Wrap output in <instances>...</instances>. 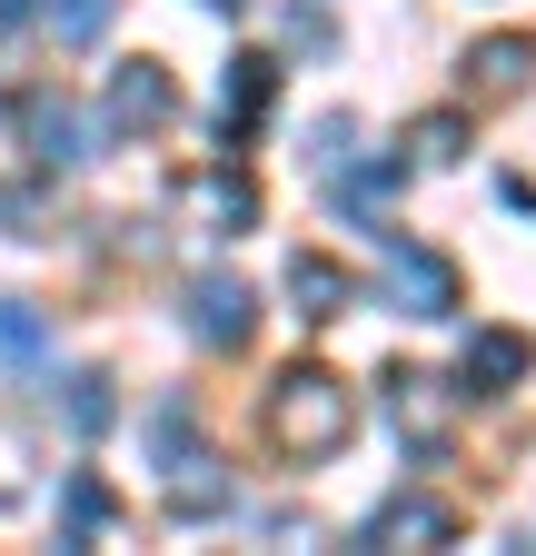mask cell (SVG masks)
Returning <instances> with one entry per match:
<instances>
[{"label": "cell", "mask_w": 536, "mask_h": 556, "mask_svg": "<svg viewBox=\"0 0 536 556\" xmlns=\"http://www.w3.org/2000/svg\"><path fill=\"white\" fill-rule=\"evenodd\" d=\"M0 21H30V0H0Z\"/></svg>", "instance_id": "cell-23"}, {"label": "cell", "mask_w": 536, "mask_h": 556, "mask_svg": "<svg viewBox=\"0 0 536 556\" xmlns=\"http://www.w3.org/2000/svg\"><path fill=\"white\" fill-rule=\"evenodd\" d=\"M526 368H536V348L516 328H477V338H467V388H477V397H507Z\"/></svg>", "instance_id": "cell-11"}, {"label": "cell", "mask_w": 536, "mask_h": 556, "mask_svg": "<svg viewBox=\"0 0 536 556\" xmlns=\"http://www.w3.org/2000/svg\"><path fill=\"white\" fill-rule=\"evenodd\" d=\"M526 80H536V40L497 30V40H477V50H467V100H516Z\"/></svg>", "instance_id": "cell-9"}, {"label": "cell", "mask_w": 536, "mask_h": 556, "mask_svg": "<svg viewBox=\"0 0 536 556\" xmlns=\"http://www.w3.org/2000/svg\"><path fill=\"white\" fill-rule=\"evenodd\" d=\"M289 40H298V50H328L339 30H328V11H289Z\"/></svg>", "instance_id": "cell-22"}, {"label": "cell", "mask_w": 536, "mask_h": 556, "mask_svg": "<svg viewBox=\"0 0 536 556\" xmlns=\"http://www.w3.org/2000/svg\"><path fill=\"white\" fill-rule=\"evenodd\" d=\"M368 546H397V556L457 546V507L447 497H387V507H368Z\"/></svg>", "instance_id": "cell-7"}, {"label": "cell", "mask_w": 536, "mask_h": 556, "mask_svg": "<svg viewBox=\"0 0 536 556\" xmlns=\"http://www.w3.org/2000/svg\"><path fill=\"white\" fill-rule=\"evenodd\" d=\"M30 11L60 30V50H100L110 21H119V0H30Z\"/></svg>", "instance_id": "cell-12"}, {"label": "cell", "mask_w": 536, "mask_h": 556, "mask_svg": "<svg viewBox=\"0 0 536 556\" xmlns=\"http://www.w3.org/2000/svg\"><path fill=\"white\" fill-rule=\"evenodd\" d=\"M0 358H40V308L30 299H0Z\"/></svg>", "instance_id": "cell-18"}, {"label": "cell", "mask_w": 536, "mask_h": 556, "mask_svg": "<svg viewBox=\"0 0 536 556\" xmlns=\"http://www.w3.org/2000/svg\"><path fill=\"white\" fill-rule=\"evenodd\" d=\"M397 189H408V160H387V169H348V179H339V199H348V208H387Z\"/></svg>", "instance_id": "cell-17"}, {"label": "cell", "mask_w": 536, "mask_h": 556, "mask_svg": "<svg viewBox=\"0 0 536 556\" xmlns=\"http://www.w3.org/2000/svg\"><path fill=\"white\" fill-rule=\"evenodd\" d=\"M189 208H199L219 239H239V229H258V179H248L239 160H229V169H199V179H189Z\"/></svg>", "instance_id": "cell-10"}, {"label": "cell", "mask_w": 536, "mask_h": 556, "mask_svg": "<svg viewBox=\"0 0 536 556\" xmlns=\"http://www.w3.org/2000/svg\"><path fill=\"white\" fill-rule=\"evenodd\" d=\"M268 90H279V60H258V50H248V60L229 70V139H248V129H258Z\"/></svg>", "instance_id": "cell-13"}, {"label": "cell", "mask_w": 536, "mask_h": 556, "mask_svg": "<svg viewBox=\"0 0 536 556\" xmlns=\"http://www.w3.org/2000/svg\"><path fill=\"white\" fill-rule=\"evenodd\" d=\"M21 150H30V169H80L90 160V129H80V100L71 90H21Z\"/></svg>", "instance_id": "cell-4"}, {"label": "cell", "mask_w": 536, "mask_h": 556, "mask_svg": "<svg viewBox=\"0 0 536 556\" xmlns=\"http://www.w3.org/2000/svg\"><path fill=\"white\" fill-rule=\"evenodd\" d=\"M189 338L219 348V358H229V348H248V338H258V289H248V278H229V268L189 278Z\"/></svg>", "instance_id": "cell-6"}, {"label": "cell", "mask_w": 536, "mask_h": 556, "mask_svg": "<svg viewBox=\"0 0 536 556\" xmlns=\"http://www.w3.org/2000/svg\"><path fill=\"white\" fill-rule=\"evenodd\" d=\"M358 438V388L339 368H279L268 378V447L318 467V457H339Z\"/></svg>", "instance_id": "cell-1"}, {"label": "cell", "mask_w": 536, "mask_h": 556, "mask_svg": "<svg viewBox=\"0 0 536 556\" xmlns=\"http://www.w3.org/2000/svg\"><path fill=\"white\" fill-rule=\"evenodd\" d=\"M110 417H119V397H110V378H100V368H80V378H71V428H80V438H100V428H110Z\"/></svg>", "instance_id": "cell-15"}, {"label": "cell", "mask_w": 536, "mask_h": 556, "mask_svg": "<svg viewBox=\"0 0 536 556\" xmlns=\"http://www.w3.org/2000/svg\"><path fill=\"white\" fill-rule=\"evenodd\" d=\"M21 457H30V438H21V428H0V497H21V486H30Z\"/></svg>", "instance_id": "cell-20"}, {"label": "cell", "mask_w": 536, "mask_h": 556, "mask_svg": "<svg viewBox=\"0 0 536 556\" xmlns=\"http://www.w3.org/2000/svg\"><path fill=\"white\" fill-rule=\"evenodd\" d=\"M110 517H119V497H110V486H100V477H90V467H80V477H71V536H80V546H90V536H100V527H110Z\"/></svg>", "instance_id": "cell-16"}, {"label": "cell", "mask_w": 536, "mask_h": 556, "mask_svg": "<svg viewBox=\"0 0 536 556\" xmlns=\"http://www.w3.org/2000/svg\"><path fill=\"white\" fill-rule=\"evenodd\" d=\"M209 11H219V21H229V11H248V0H209Z\"/></svg>", "instance_id": "cell-24"}, {"label": "cell", "mask_w": 536, "mask_h": 556, "mask_svg": "<svg viewBox=\"0 0 536 556\" xmlns=\"http://www.w3.org/2000/svg\"><path fill=\"white\" fill-rule=\"evenodd\" d=\"M467 150V110H427V119H408V169H447Z\"/></svg>", "instance_id": "cell-14"}, {"label": "cell", "mask_w": 536, "mask_h": 556, "mask_svg": "<svg viewBox=\"0 0 536 556\" xmlns=\"http://www.w3.org/2000/svg\"><path fill=\"white\" fill-rule=\"evenodd\" d=\"M0 229H11V239H40V189L30 179H0Z\"/></svg>", "instance_id": "cell-19"}, {"label": "cell", "mask_w": 536, "mask_h": 556, "mask_svg": "<svg viewBox=\"0 0 536 556\" xmlns=\"http://www.w3.org/2000/svg\"><path fill=\"white\" fill-rule=\"evenodd\" d=\"M378 278H387V308H408V318H457V308H467L457 258H437V249L408 239V229H387V239H378Z\"/></svg>", "instance_id": "cell-3"}, {"label": "cell", "mask_w": 536, "mask_h": 556, "mask_svg": "<svg viewBox=\"0 0 536 556\" xmlns=\"http://www.w3.org/2000/svg\"><path fill=\"white\" fill-rule=\"evenodd\" d=\"M179 119V80L159 60H119L110 70V139H159Z\"/></svg>", "instance_id": "cell-5"}, {"label": "cell", "mask_w": 536, "mask_h": 556, "mask_svg": "<svg viewBox=\"0 0 536 556\" xmlns=\"http://www.w3.org/2000/svg\"><path fill=\"white\" fill-rule=\"evenodd\" d=\"M378 417L397 428V447L427 467V457L457 447V378H437V368H387L378 378Z\"/></svg>", "instance_id": "cell-2"}, {"label": "cell", "mask_w": 536, "mask_h": 556, "mask_svg": "<svg viewBox=\"0 0 536 556\" xmlns=\"http://www.w3.org/2000/svg\"><path fill=\"white\" fill-rule=\"evenodd\" d=\"M289 299H298V318H348L358 308V268H339L328 249H289Z\"/></svg>", "instance_id": "cell-8"}, {"label": "cell", "mask_w": 536, "mask_h": 556, "mask_svg": "<svg viewBox=\"0 0 536 556\" xmlns=\"http://www.w3.org/2000/svg\"><path fill=\"white\" fill-rule=\"evenodd\" d=\"M308 139H318V150H308V160H318V169H328V179H339V160H348V119H318V129H308Z\"/></svg>", "instance_id": "cell-21"}]
</instances>
